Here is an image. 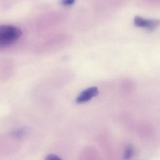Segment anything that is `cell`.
I'll use <instances>...</instances> for the list:
<instances>
[{
    "mask_svg": "<svg viewBox=\"0 0 160 160\" xmlns=\"http://www.w3.org/2000/svg\"><path fill=\"white\" fill-rule=\"evenodd\" d=\"M22 31L11 25H0V49L7 47L21 36Z\"/></svg>",
    "mask_w": 160,
    "mask_h": 160,
    "instance_id": "1",
    "label": "cell"
},
{
    "mask_svg": "<svg viewBox=\"0 0 160 160\" xmlns=\"http://www.w3.org/2000/svg\"><path fill=\"white\" fill-rule=\"evenodd\" d=\"M134 23L136 27L144 28L149 31H153L159 25L160 22L157 19H146L137 16L134 18Z\"/></svg>",
    "mask_w": 160,
    "mask_h": 160,
    "instance_id": "2",
    "label": "cell"
},
{
    "mask_svg": "<svg viewBox=\"0 0 160 160\" xmlns=\"http://www.w3.org/2000/svg\"><path fill=\"white\" fill-rule=\"evenodd\" d=\"M99 93L98 89L97 87H89L81 92L77 98L76 102L78 103H83L90 101L93 97L97 96Z\"/></svg>",
    "mask_w": 160,
    "mask_h": 160,
    "instance_id": "3",
    "label": "cell"
},
{
    "mask_svg": "<svg viewBox=\"0 0 160 160\" xmlns=\"http://www.w3.org/2000/svg\"><path fill=\"white\" fill-rule=\"evenodd\" d=\"M132 153H133V149L132 147L131 146L128 147L125 151L124 157L125 159L129 158L132 156Z\"/></svg>",
    "mask_w": 160,
    "mask_h": 160,
    "instance_id": "4",
    "label": "cell"
},
{
    "mask_svg": "<svg viewBox=\"0 0 160 160\" xmlns=\"http://www.w3.org/2000/svg\"><path fill=\"white\" fill-rule=\"evenodd\" d=\"M76 0H61V3L62 5L65 7H69L74 4Z\"/></svg>",
    "mask_w": 160,
    "mask_h": 160,
    "instance_id": "5",
    "label": "cell"
},
{
    "mask_svg": "<svg viewBox=\"0 0 160 160\" xmlns=\"http://www.w3.org/2000/svg\"><path fill=\"white\" fill-rule=\"evenodd\" d=\"M46 160H61V158L59 157L58 156H56L55 155H48L47 156L46 158Z\"/></svg>",
    "mask_w": 160,
    "mask_h": 160,
    "instance_id": "6",
    "label": "cell"
}]
</instances>
